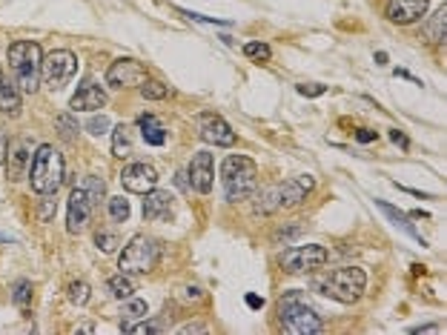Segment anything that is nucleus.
<instances>
[{
    "instance_id": "nucleus-11",
    "label": "nucleus",
    "mask_w": 447,
    "mask_h": 335,
    "mask_svg": "<svg viewBox=\"0 0 447 335\" xmlns=\"http://www.w3.org/2000/svg\"><path fill=\"white\" fill-rule=\"evenodd\" d=\"M198 135L212 146H232L236 144V132H232V126L224 121V117L209 115V112H204L198 117Z\"/></svg>"
},
{
    "instance_id": "nucleus-3",
    "label": "nucleus",
    "mask_w": 447,
    "mask_h": 335,
    "mask_svg": "<svg viewBox=\"0 0 447 335\" xmlns=\"http://www.w3.org/2000/svg\"><path fill=\"white\" fill-rule=\"evenodd\" d=\"M64 155L57 152L52 144H41L29 164V184L37 195H55L64 184Z\"/></svg>"
},
{
    "instance_id": "nucleus-12",
    "label": "nucleus",
    "mask_w": 447,
    "mask_h": 335,
    "mask_svg": "<svg viewBox=\"0 0 447 335\" xmlns=\"http://www.w3.org/2000/svg\"><path fill=\"white\" fill-rule=\"evenodd\" d=\"M155 184H158V172H155L149 164H129L121 172V186L126 192L146 195L149 189H155Z\"/></svg>"
},
{
    "instance_id": "nucleus-16",
    "label": "nucleus",
    "mask_w": 447,
    "mask_h": 335,
    "mask_svg": "<svg viewBox=\"0 0 447 335\" xmlns=\"http://www.w3.org/2000/svg\"><path fill=\"white\" fill-rule=\"evenodd\" d=\"M313 186H316L313 175H298V178L281 184L278 186V201H281V207H298L301 201H307V195L313 192Z\"/></svg>"
},
{
    "instance_id": "nucleus-14",
    "label": "nucleus",
    "mask_w": 447,
    "mask_h": 335,
    "mask_svg": "<svg viewBox=\"0 0 447 335\" xmlns=\"http://www.w3.org/2000/svg\"><path fill=\"white\" fill-rule=\"evenodd\" d=\"M69 106H72V112H98L106 106V92L95 81H84L77 86V92L72 95Z\"/></svg>"
},
{
    "instance_id": "nucleus-5",
    "label": "nucleus",
    "mask_w": 447,
    "mask_h": 335,
    "mask_svg": "<svg viewBox=\"0 0 447 335\" xmlns=\"http://www.w3.org/2000/svg\"><path fill=\"white\" fill-rule=\"evenodd\" d=\"M278 315H281V327L293 335H316L324 332V321L318 318V312L313 307H307L301 292H287L278 301Z\"/></svg>"
},
{
    "instance_id": "nucleus-33",
    "label": "nucleus",
    "mask_w": 447,
    "mask_h": 335,
    "mask_svg": "<svg viewBox=\"0 0 447 335\" xmlns=\"http://www.w3.org/2000/svg\"><path fill=\"white\" fill-rule=\"evenodd\" d=\"M95 244H98L104 252H115V249H118V235H112V232H98V235H95Z\"/></svg>"
},
{
    "instance_id": "nucleus-37",
    "label": "nucleus",
    "mask_w": 447,
    "mask_h": 335,
    "mask_svg": "<svg viewBox=\"0 0 447 335\" xmlns=\"http://www.w3.org/2000/svg\"><path fill=\"white\" fill-rule=\"evenodd\" d=\"M298 92H301L304 97H318V95H324V92H327V86H321V84H301V86H298Z\"/></svg>"
},
{
    "instance_id": "nucleus-38",
    "label": "nucleus",
    "mask_w": 447,
    "mask_h": 335,
    "mask_svg": "<svg viewBox=\"0 0 447 335\" xmlns=\"http://www.w3.org/2000/svg\"><path fill=\"white\" fill-rule=\"evenodd\" d=\"M6 155H9V137H6V132H0V164L6 161Z\"/></svg>"
},
{
    "instance_id": "nucleus-45",
    "label": "nucleus",
    "mask_w": 447,
    "mask_h": 335,
    "mask_svg": "<svg viewBox=\"0 0 447 335\" xmlns=\"http://www.w3.org/2000/svg\"><path fill=\"white\" fill-rule=\"evenodd\" d=\"M0 84H3V69H0Z\"/></svg>"
},
{
    "instance_id": "nucleus-13",
    "label": "nucleus",
    "mask_w": 447,
    "mask_h": 335,
    "mask_svg": "<svg viewBox=\"0 0 447 335\" xmlns=\"http://www.w3.org/2000/svg\"><path fill=\"white\" fill-rule=\"evenodd\" d=\"M427 6H430V0H390L384 12H387V21L390 23L410 26V23L419 21V17H424Z\"/></svg>"
},
{
    "instance_id": "nucleus-44",
    "label": "nucleus",
    "mask_w": 447,
    "mask_h": 335,
    "mask_svg": "<svg viewBox=\"0 0 447 335\" xmlns=\"http://www.w3.org/2000/svg\"><path fill=\"white\" fill-rule=\"evenodd\" d=\"M436 329V324H427V327H416L413 332H433Z\"/></svg>"
},
{
    "instance_id": "nucleus-9",
    "label": "nucleus",
    "mask_w": 447,
    "mask_h": 335,
    "mask_svg": "<svg viewBox=\"0 0 447 335\" xmlns=\"http://www.w3.org/2000/svg\"><path fill=\"white\" fill-rule=\"evenodd\" d=\"M146 81V66L135 57H121L115 61L106 72V84L112 89H129V86H141Z\"/></svg>"
},
{
    "instance_id": "nucleus-43",
    "label": "nucleus",
    "mask_w": 447,
    "mask_h": 335,
    "mask_svg": "<svg viewBox=\"0 0 447 335\" xmlns=\"http://www.w3.org/2000/svg\"><path fill=\"white\" fill-rule=\"evenodd\" d=\"M247 304H249L252 309H258V307H264V301L258 298V295H247Z\"/></svg>"
},
{
    "instance_id": "nucleus-35",
    "label": "nucleus",
    "mask_w": 447,
    "mask_h": 335,
    "mask_svg": "<svg viewBox=\"0 0 447 335\" xmlns=\"http://www.w3.org/2000/svg\"><path fill=\"white\" fill-rule=\"evenodd\" d=\"M124 332H161V324L155 321H141V324H126Z\"/></svg>"
},
{
    "instance_id": "nucleus-31",
    "label": "nucleus",
    "mask_w": 447,
    "mask_h": 335,
    "mask_svg": "<svg viewBox=\"0 0 447 335\" xmlns=\"http://www.w3.org/2000/svg\"><path fill=\"white\" fill-rule=\"evenodd\" d=\"M244 55H247V57H252V61H269V55H273V52H269V46H267V44L252 41V44H247V46H244Z\"/></svg>"
},
{
    "instance_id": "nucleus-18",
    "label": "nucleus",
    "mask_w": 447,
    "mask_h": 335,
    "mask_svg": "<svg viewBox=\"0 0 447 335\" xmlns=\"http://www.w3.org/2000/svg\"><path fill=\"white\" fill-rule=\"evenodd\" d=\"M29 164H32V144L29 141H21V144L15 146V152H9V161H6L9 181H21Z\"/></svg>"
},
{
    "instance_id": "nucleus-39",
    "label": "nucleus",
    "mask_w": 447,
    "mask_h": 335,
    "mask_svg": "<svg viewBox=\"0 0 447 335\" xmlns=\"http://www.w3.org/2000/svg\"><path fill=\"white\" fill-rule=\"evenodd\" d=\"M356 137H359L361 144H370V141H376V132H373V129H359Z\"/></svg>"
},
{
    "instance_id": "nucleus-20",
    "label": "nucleus",
    "mask_w": 447,
    "mask_h": 335,
    "mask_svg": "<svg viewBox=\"0 0 447 335\" xmlns=\"http://www.w3.org/2000/svg\"><path fill=\"white\" fill-rule=\"evenodd\" d=\"M138 129H141L144 141L149 146H164L167 144V129H164V124L155 115H141L138 117Z\"/></svg>"
},
{
    "instance_id": "nucleus-4",
    "label": "nucleus",
    "mask_w": 447,
    "mask_h": 335,
    "mask_svg": "<svg viewBox=\"0 0 447 335\" xmlns=\"http://www.w3.org/2000/svg\"><path fill=\"white\" fill-rule=\"evenodd\" d=\"M41 61L44 52L35 41H17L9 46V66L15 72V86L32 95L41 84Z\"/></svg>"
},
{
    "instance_id": "nucleus-27",
    "label": "nucleus",
    "mask_w": 447,
    "mask_h": 335,
    "mask_svg": "<svg viewBox=\"0 0 447 335\" xmlns=\"http://www.w3.org/2000/svg\"><path fill=\"white\" fill-rule=\"evenodd\" d=\"M12 301L21 309H29V304H32V284L29 281H17L12 287Z\"/></svg>"
},
{
    "instance_id": "nucleus-2",
    "label": "nucleus",
    "mask_w": 447,
    "mask_h": 335,
    "mask_svg": "<svg viewBox=\"0 0 447 335\" xmlns=\"http://www.w3.org/2000/svg\"><path fill=\"white\" fill-rule=\"evenodd\" d=\"M221 184L229 204L247 201L258 189V166L247 155H229L221 164Z\"/></svg>"
},
{
    "instance_id": "nucleus-17",
    "label": "nucleus",
    "mask_w": 447,
    "mask_h": 335,
    "mask_svg": "<svg viewBox=\"0 0 447 335\" xmlns=\"http://www.w3.org/2000/svg\"><path fill=\"white\" fill-rule=\"evenodd\" d=\"M172 215V195L164 189H149L146 201H144V218L146 221H167Z\"/></svg>"
},
{
    "instance_id": "nucleus-40",
    "label": "nucleus",
    "mask_w": 447,
    "mask_h": 335,
    "mask_svg": "<svg viewBox=\"0 0 447 335\" xmlns=\"http://www.w3.org/2000/svg\"><path fill=\"white\" fill-rule=\"evenodd\" d=\"M390 141H393V144H399V146H404V149L410 146V144H407V137H404L399 129H390Z\"/></svg>"
},
{
    "instance_id": "nucleus-21",
    "label": "nucleus",
    "mask_w": 447,
    "mask_h": 335,
    "mask_svg": "<svg viewBox=\"0 0 447 335\" xmlns=\"http://www.w3.org/2000/svg\"><path fill=\"white\" fill-rule=\"evenodd\" d=\"M23 109V92L17 89L15 84H0V112L9 115V117H17Z\"/></svg>"
},
{
    "instance_id": "nucleus-6",
    "label": "nucleus",
    "mask_w": 447,
    "mask_h": 335,
    "mask_svg": "<svg viewBox=\"0 0 447 335\" xmlns=\"http://www.w3.org/2000/svg\"><path fill=\"white\" fill-rule=\"evenodd\" d=\"M158 258H161V244L155 238H149V235H135V238H129V244L124 247L118 267H121L124 275H144V272L155 269Z\"/></svg>"
},
{
    "instance_id": "nucleus-7",
    "label": "nucleus",
    "mask_w": 447,
    "mask_h": 335,
    "mask_svg": "<svg viewBox=\"0 0 447 335\" xmlns=\"http://www.w3.org/2000/svg\"><path fill=\"white\" fill-rule=\"evenodd\" d=\"M77 72V57L69 49H55L41 61V81L49 89H64Z\"/></svg>"
},
{
    "instance_id": "nucleus-22",
    "label": "nucleus",
    "mask_w": 447,
    "mask_h": 335,
    "mask_svg": "<svg viewBox=\"0 0 447 335\" xmlns=\"http://www.w3.org/2000/svg\"><path fill=\"white\" fill-rule=\"evenodd\" d=\"M421 35L430 44H444L447 41V9L444 6L430 17V21H427V26L421 29Z\"/></svg>"
},
{
    "instance_id": "nucleus-32",
    "label": "nucleus",
    "mask_w": 447,
    "mask_h": 335,
    "mask_svg": "<svg viewBox=\"0 0 447 335\" xmlns=\"http://www.w3.org/2000/svg\"><path fill=\"white\" fill-rule=\"evenodd\" d=\"M109 215H112V221H126L129 218V204L124 198H109Z\"/></svg>"
},
{
    "instance_id": "nucleus-36",
    "label": "nucleus",
    "mask_w": 447,
    "mask_h": 335,
    "mask_svg": "<svg viewBox=\"0 0 447 335\" xmlns=\"http://www.w3.org/2000/svg\"><path fill=\"white\" fill-rule=\"evenodd\" d=\"M55 126H57V129H64V135H66V137H72V135L77 132V124L72 121L69 115H61V117H57V121H55Z\"/></svg>"
},
{
    "instance_id": "nucleus-8",
    "label": "nucleus",
    "mask_w": 447,
    "mask_h": 335,
    "mask_svg": "<svg viewBox=\"0 0 447 335\" xmlns=\"http://www.w3.org/2000/svg\"><path fill=\"white\" fill-rule=\"evenodd\" d=\"M330 261V252L318 244H307V247H289L281 255V269L289 275H301V272H316Z\"/></svg>"
},
{
    "instance_id": "nucleus-23",
    "label": "nucleus",
    "mask_w": 447,
    "mask_h": 335,
    "mask_svg": "<svg viewBox=\"0 0 447 335\" xmlns=\"http://www.w3.org/2000/svg\"><path fill=\"white\" fill-rule=\"evenodd\" d=\"M112 155L115 157H132V129L126 124H118L112 132Z\"/></svg>"
},
{
    "instance_id": "nucleus-29",
    "label": "nucleus",
    "mask_w": 447,
    "mask_h": 335,
    "mask_svg": "<svg viewBox=\"0 0 447 335\" xmlns=\"http://www.w3.org/2000/svg\"><path fill=\"white\" fill-rule=\"evenodd\" d=\"M81 186H84V189L89 192V198H92V204L98 207V204H101V198H104V192H106V184H104V181L98 178V175H89V178H86V181H84Z\"/></svg>"
},
{
    "instance_id": "nucleus-19",
    "label": "nucleus",
    "mask_w": 447,
    "mask_h": 335,
    "mask_svg": "<svg viewBox=\"0 0 447 335\" xmlns=\"http://www.w3.org/2000/svg\"><path fill=\"white\" fill-rule=\"evenodd\" d=\"M376 207L387 215V218H390V224L396 227V229H401V232H407V235H410V238L416 241V244H421V247H427V241L421 238V232L410 224V218H407V215L401 212V209H396V207H390V204H387V201H376Z\"/></svg>"
},
{
    "instance_id": "nucleus-34",
    "label": "nucleus",
    "mask_w": 447,
    "mask_h": 335,
    "mask_svg": "<svg viewBox=\"0 0 447 335\" xmlns=\"http://www.w3.org/2000/svg\"><path fill=\"white\" fill-rule=\"evenodd\" d=\"M109 126H112V124H109V117H106V115H95L86 129H89L92 135H106V132H109Z\"/></svg>"
},
{
    "instance_id": "nucleus-25",
    "label": "nucleus",
    "mask_w": 447,
    "mask_h": 335,
    "mask_svg": "<svg viewBox=\"0 0 447 335\" xmlns=\"http://www.w3.org/2000/svg\"><path fill=\"white\" fill-rule=\"evenodd\" d=\"M276 209H281V201H278V186H269V189H264V192L258 195V201H256V212L269 215V212H276Z\"/></svg>"
},
{
    "instance_id": "nucleus-24",
    "label": "nucleus",
    "mask_w": 447,
    "mask_h": 335,
    "mask_svg": "<svg viewBox=\"0 0 447 335\" xmlns=\"http://www.w3.org/2000/svg\"><path fill=\"white\" fill-rule=\"evenodd\" d=\"M109 292L115 295V298H118V301H126V298H132V292H135V284L129 281V275H112V278H109Z\"/></svg>"
},
{
    "instance_id": "nucleus-28",
    "label": "nucleus",
    "mask_w": 447,
    "mask_h": 335,
    "mask_svg": "<svg viewBox=\"0 0 447 335\" xmlns=\"http://www.w3.org/2000/svg\"><path fill=\"white\" fill-rule=\"evenodd\" d=\"M66 292H69V301H72L75 307L89 304V284H86V281H72Z\"/></svg>"
},
{
    "instance_id": "nucleus-1",
    "label": "nucleus",
    "mask_w": 447,
    "mask_h": 335,
    "mask_svg": "<svg viewBox=\"0 0 447 335\" xmlns=\"http://www.w3.org/2000/svg\"><path fill=\"white\" fill-rule=\"evenodd\" d=\"M367 287V275L359 267H339L333 272H324L318 278H313V289L324 298H333L339 304H353L361 298V292Z\"/></svg>"
},
{
    "instance_id": "nucleus-42",
    "label": "nucleus",
    "mask_w": 447,
    "mask_h": 335,
    "mask_svg": "<svg viewBox=\"0 0 447 335\" xmlns=\"http://www.w3.org/2000/svg\"><path fill=\"white\" fill-rule=\"evenodd\" d=\"M184 292H187L184 298H189V301H201V289H198V287H187Z\"/></svg>"
},
{
    "instance_id": "nucleus-30",
    "label": "nucleus",
    "mask_w": 447,
    "mask_h": 335,
    "mask_svg": "<svg viewBox=\"0 0 447 335\" xmlns=\"http://www.w3.org/2000/svg\"><path fill=\"white\" fill-rule=\"evenodd\" d=\"M141 95L146 97V101H164V97L169 95V89L164 84H155V81H144L141 84Z\"/></svg>"
},
{
    "instance_id": "nucleus-15",
    "label": "nucleus",
    "mask_w": 447,
    "mask_h": 335,
    "mask_svg": "<svg viewBox=\"0 0 447 335\" xmlns=\"http://www.w3.org/2000/svg\"><path fill=\"white\" fill-rule=\"evenodd\" d=\"M212 178H216V169H212V155L204 149V152H196L189 164V184L196 192L201 195H209L212 192Z\"/></svg>"
},
{
    "instance_id": "nucleus-41",
    "label": "nucleus",
    "mask_w": 447,
    "mask_h": 335,
    "mask_svg": "<svg viewBox=\"0 0 447 335\" xmlns=\"http://www.w3.org/2000/svg\"><path fill=\"white\" fill-rule=\"evenodd\" d=\"M178 332H184V335H189V332H207V327L204 324H184Z\"/></svg>"
},
{
    "instance_id": "nucleus-26",
    "label": "nucleus",
    "mask_w": 447,
    "mask_h": 335,
    "mask_svg": "<svg viewBox=\"0 0 447 335\" xmlns=\"http://www.w3.org/2000/svg\"><path fill=\"white\" fill-rule=\"evenodd\" d=\"M138 318H146V301H141V298H126V304H124V321H121V329H124L129 321H138Z\"/></svg>"
},
{
    "instance_id": "nucleus-10",
    "label": "nucleus",
    "mask_w": 447,
    "mask_h": 335,
    "mask_svg": "<svg viewBox=\"0 0 447 335\" xmlns=\"http://www.w3.org/2000/svg\"><path fill=\"white\" fill-rule=\"evenodd\" d=\"M92 209H95V204H92V198H89V192H86L84 186H75V189H72V195H69L66 229H69L72 235L84 232V229H86V224H89V215H92Z\"/></svg>"
}]
</instances>
